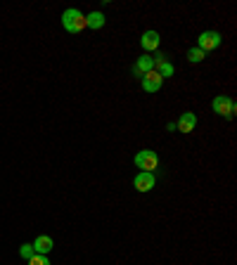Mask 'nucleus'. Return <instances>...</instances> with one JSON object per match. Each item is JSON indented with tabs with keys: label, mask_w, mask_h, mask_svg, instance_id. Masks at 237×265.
<instances>
[{
	"label": "nucleus",
	"mask_w": 237,
	"mask_h": 265,
	"mask_svg": "<svg viewBox=\"0 0 237 265\" xmlns=\"http://www.w3.org/2000/svg\"><path fill=\"white\" fill-rule=\"evenodd\" d=\"M62 26H64L67 34H81L86 28V14L81 10H76V7H67L62 12Z\"/></svg>",
	"instance_id": "f257e3e1"
},
{
	"label": "nucleus",
	"mask_w": 237,
	"mask_h": 265,
	"mask_svg": "<svg viewBox=\"0 0 237 265\" xmlns=\"http://www.w3.org/2000/svg\"><path fill=\"white\" fill-rule=\"evenodd\" d=\"M204 57H206V52L199 48H190L188 50V62L190 64H199V62H204Z\"/></svg>",
	"instance_id": "f8f14e48"
},
{
	"label": "nucleus",
	"mask_w": 237,
	"mask_h": 265,
	"mask_svg": "<svg viewBox=\"0 0 237 265\" xmlns=\"http://www.w3.org/2000/svg\"><path fill=\"white\" fill-rule=\"evenodd\" d=\"M211 109H214V114L223 116V119H232L237 114V104L235 100H230L228 95H218L214 97V102H211Z\"/></svg>",
	"instance_id": "f03ea898"
},
{
	"label": "nucleus",
	"mask_w": 237,
	"mask_h": 265,
	"mask_svg": "<svg viewBox=\"0 0 237 265\" xmlns=\"http://www.w3.org/2000/svg\"><path fill=\"white\" fill-rule=\"evenodd\" d=\"M52 237H47V234H41V237L34 239V253H41V256H47V253L52 251Z\"/></svg>",
	"instance_id": "9d476101"
},
{
	"label": "nucleus",
	"mask_w": 237,
	"mask_h": 265,
	"mask_svg": "<svg viewBox=\"0 0 237 265\" xmlns=\"http://www.w3.org/2000/svg\"><path fill=\"white\" fill-rule=\"evenodd\" d=\"M149 71H154V62H152V57H149V54H142V57H138L136 64H133V76L142 78V76H147Z\"/></svg>",
	"instance_id": "0eeeda50"
},
{
	"label": "nucleus",
	"mask_w": 237,
	"mask_h": 265,
	"mask_svg": "<svg viewBox=\"0 0 237 265\" xmlns=\"http://www.w3.org/2000/svg\"><path fill=\"white\" fill-rule=\"evenodd\" d=\"M159 43H162V38H159L156 31H145L140 38V45H142V50H145V54L156 52V50H159Z\"/></svg>",
	"instance_id": "6e6552de"
},
{
	"label": "nucleus",
	"mask_w": 237,
	"mask_h": 265,
	"mask_svg": "<svg viewBox=\"0 0 237 265\" xmlns=\"http://www.w3.org/2000/svg\"><path fill=\"white\" fill-rule=\"evenodd\" d=\"M156 185V175L154 173H138L136 178H133V187H136L138 192H152Z\"/></svg>",
	"instance_id": "39448f33"
},
{
	"label": "nucleus",
	"mask_w": 237,
	"mask_h": 265,
	"mask_svg": "<svg viewBox=\"0 0 237 265\" xmlns=\"http://www.w3.org/2000/svg\"><path fill=\"white\" fill-rule=\"evenodd\" d=\"M19 256L21 258H31V256H34V244H21L19 246Z\"/></svg>",
	"instance_id": "4468645a"
},
{
	"label": "nucleus",
	"mask_w": 237,
	"mask_h": 265,
	"mask_svg": "<svg viewBox=\"0 0 237 265\" xmlns=\"http://www.w3.org/2000/svg\"><path fill=\"white\" fill-rule=\"evenodd\" d=\"M104 14L97 10V12H90V14H86V28H93V31H97V28H102L104 26Z\"/></svg>",
	"instance_id": "9b49d317"
},
{
	"label": "nucleus",
	"mask_w": 237,
	"mask_h": 265,
	"mask_svg": "<svg viewBox=\"0 0 237 265\" xmlns=\"http://www.w3.org/2000/svg\"><path fill=\"white\" fill-rule=\"evenodd\" d=\"M29 265H50V258L47 256H41V253H34L29 258Z\"/></svg>",
	"instance_id": "ddd939ff"
},
{
	"label": "nucleus",
	"mask_w": 237,
	"mask_h": 265,
	"mask_svg": "<svg viewBox=\"0 0 237 265\" xmlns=\"http://www.w3.org/2000/svg\"><path fill=\"white\" fill-rule=\"evenodd\" d=\"M176 128L180 130V133H192V130L197 128V114H192V111H185V114H180V119H178Z\"/></svg>",
	"instance_id": "1a4fd4ad"
},
{
	"label": "nucleus",
	"mask_w": 237,
	"mask_h": 265,
	"mask_svg": "<svg viewBox=\"0 0 237 265\" xmlns=\"http://www.w3.org/2000/svg\"><path fill=\"white\" fill-rule=\"evenodd\" d=\"M223 43V36L218 31H202L199 38H197V48L204 50V52H211V50H218Z\"/></svg>",
	"instance_id": "20e7f679"
},
{
	"label": "nucleus",
	"mask_w": 237,
	"mask_h": 265,
	"mask_svg": "<svg viewBox=\"0 0 237 265\" xmlns=\"http://www.w3.org/2000/svg\"><path fill=\"white\" fill-rule=\"evenodd\" d=\"M133 161H136V166L142 170V173H154L156 166H159V157H156V152H152V150L138 152Z\"/></svg>",
	"instance_id": "7ed1b4c3"
},
{
	"label": "nucleus",
	"mask_w": 237,
	"mask_h": 265,
	"mask_svg": "<svg viewBox=\"0 0 237 265\" xmlns=\"http://www.w3.org/2000/svg\"><path fill=\"white\" fill-rule=\"evenodd\" d=\"M140 83H142V90H145V93H159L164 85V78L156 74V71H149L147 76L140 78Z\"/></svg>",
	"instance_id": "423d86ee"
}]
</instances>
